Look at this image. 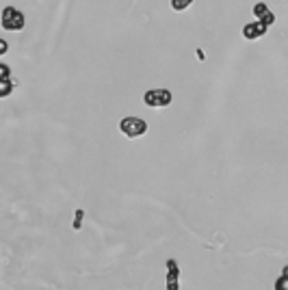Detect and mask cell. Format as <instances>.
<instances>
[{"label": "cell", "instance_id": "1", "mask_svg": "<svg viewBox=\"0 0 288 290\" xmlns=\"http://www.w3.org/2000/svg\"><path fill=\"white\" fill-rule=\"evenodd\" d=\"M119 130L126 136H130V139H137V136H143L148 132V124L139 117H124L122 122H119Z\"/></svg>", "mask_w": 288, "mask_h": 290}, {"label": "cell", "instance_id": "2", "mask_svg": "<svg viewBox=\"0 0 288 290\" xmlns=\"http://www.w3.org/2000/svg\"><path fill=\"white\" fill-rule=\"evenodd\" d=\"M173 100V93L169 89H150L143 95V102L152 108H161V106H169Z\"/></svg>", "mask_w": 288, "mask_h": 290}, {"label": "cell", "instance_id": "3", "mask_svg": "<svg viewBox=\"0 0 288 290\" xmlns=\"http://www.w3.org/2000/svg\"><path fill=\"white\" fill-rule=\"evenodd\" d=\"M3 28L5 30H22L24 28V15L15 7H5L3 9Z\"/></svg>", "mask_w": 288, "mask_h": 290}, {"label": "cell", "instance_id": "4", "mask_svg": "<svg viewBox=\"0 0 288 290\" xmlns=\"http://www.w3.org/2000/svg\"><path fill=\"white\" fill-rule=\"evenodd\" d=\"M167 290H180V267L175 260H167Z\"/></svg>", "mask_w": 288, "mask_h": 290}, {"label": "cell", "instance_id": "5", "mask_svg": "<svg viewBox=\"0 0 288 290\" xmlns=\"http://www.w3.org/2000/svg\"><path fill=\"white\" fill-rule=\"evenodd\" d=\"M267 28H269V26H265V24H260V22L245 24V26H243V37L249 39V42H254V39H260L262 35H265Z\"/></svg>", "mask_w": 288, "mask_h": 290}, {"label": "cell", "instance_id": "6", "mask_svg": "<svg viewBox=\"0 0 288 290\" xmlns=\"http://www.w3.org/2000/svg\"><path fill=\"white\" fill-rule=\"evenodd\" d=\"M254 15L258 18V22H260V24H265V26H271V24L275 22L273 11H271L265 3H258V5L254 7Z\"/></svg>", "mask_w": 288, "mask_h": 290}, {"label": "cell", "instance_id": "7", "mask_svg": "<svg viewBox=\"0 0 288 290\" xmlns=\"http://www.w3.org/2000/svg\"><path fill=\"white\" fill-rule=\"evenodd\" d=\"M0 69H3V76H0V78H3V91H0V95H9V93H11V80H9V67H7V65H3V67H0Z\"/></svg>", "mask_w": 288, "mask_h": 290}, {"label": "cell", "instance_id": "8", "mask_svg": "<svg viewBox=\"0 0 288 290\" xmlns=\"http://www.w3.org/2000/svg\"><path fill=\"white\" fill-rule=\"evenodd\" d=\"M275 290H288V267H284L282 275L277 277V281H275Z\"/></svg>", "mask_w": 288, "mask_h": 290}, {"label": "cell", "instance_id": "9", "mask_svg": "<svg viewBox=\"0 0 288 290\" xmlns=\"http://www.w3.org/2000/svg\"><path fill=\"white\" fill-rule=\"evenodd\" d=\"M83 219H85V210H83V208H78V210H76V216H74V223H71V230H74V232H81V228H83Z\"/></svg>", "mask_w": 288, "mask_h": 290}, {"label": "cell", "instance_id": "10", "mask_svg": "<svg viewBox=\"0 0 288 290\" xmlns=\"http://www.w3.org/2000/svg\"><path fill=\"white\" fill-rule=\"evenodd\" d=\"M191 5H193V0H171V9L173 11H185Z\"/></svg>", "mask_w": 288, "mask_h": 290}]
</instances>
